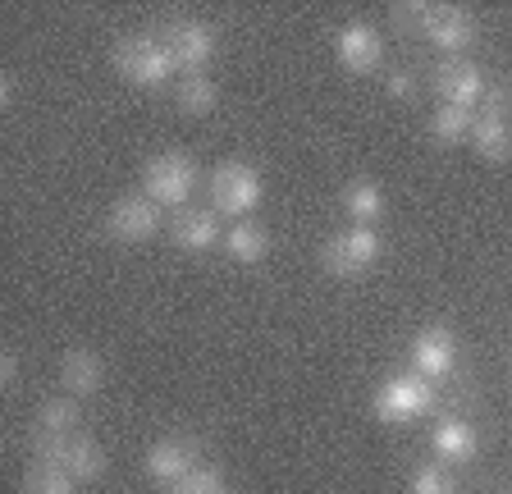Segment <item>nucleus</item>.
I'll return each mask as SVG.
<instances>
[{
  "instance_id": "f257e3e1",
  "label": "nucleus",
  "mask_w": 512,
  "mask_h": 494,
  "mask_svg": "<svg viewBox=\"0 0 512 494\" xmlns=\"http://www.w3.org/2000/svg\"><path fill=\"white\" fill-rule=\"evenodd\" d=\"M28 449H32V458L37 462H60L78 485L101 481V476H106V449H101L92 435H83V430H42V426H32Z\"/></svg>"
},
{
  "instance_id": "f03ea898",
  "label": "nucleus",
  "mask_w": 512,
  "mask_h": 494,
  "mask_svg": "<svg viewBox=\"0 0 512 494\" xmlns=\"http://www.w3.org/2000/svg\"><path fill=\"white\" fill-rule=\"evenodd\" d=\"M380 257H384V238L371 225L339 229V234H330L320 243V270L334 275V280H362Z\"/></svg>"
},
{
  "instance_id": "7ed1b4c3",
  "label": "nucleus",
  "mask_w": 512,
  "mask_h": 494,
  "mask_svg": "<svg viewBox=\"0 0 512 494\" xmlns=\"http://www.w3.org/2000/svg\"><path fill=\"white\" fill-rule=\"evenodd\" d=\"M371 412L384 426L426 417V412H435V380H426L421 371H394V376L371 394Z\"/></svg>"
},
{
  "instance_id": "20e7f679",
  "label": "nucleus",
  "mask_w": 512,
  "mask_h": 494,
  "mask_svg": "<svg viewBox=\"0 0 512 494\" xmlns=\"http://www.w3.org/2000/svg\"><path fill=\"white\" fill-rule=\"evenodd\" d=\"M115 69H119V78L124 83H133V87H160V83H170L174 78V55H170V46L160 42V33H133V37H124V42L115 46Z\"/></svg>"
},
{
  "instance_id": "39448f33",
  "label": "nucleus",
  "mask_w": 512,
  "mask_h": 494,
  "mask_svg": "<svg viewBox=\"0 0 512 494\" xmlns=\"http://www.w3.org/2000/svg\"><path fill=\"white\" fill-rule=\"evenodd\" d=\"M192 188H197V161H192L188 151H160V156H151V161L142 165V193L156 206L183 211Z\"/></svg>"
},
{
  "instance_id": "423d86ee",
  "label": "nucleus",
  "mask_w": 512,
  "mask_h": 494,
  "mask_svg": "<svg viewBox=\"0 0 512 494\" xmlns=\"http://www.w3.org/2000/svg\"><path fill=\"white\" fill-rule=\"evenodd\" d=\"M261 193H266V183H261V174H256L247 161L215 165V174H211V206L220 215L247 220V215L261 206Z\"/></svg>"
},
{
  "instance_id": "0eeeda50",
  "label": "nucleus",
  "mask_w": 512,
  "mask_h": 494,
  "mask_svg": "<svg viewBox=\"0 0 512 494\" xmlns=\"http://www.w3.org/2000/svg\"><path fill=\"white\" fill-rule=\"evenodd\" d=\"M421 37L453 60V55H462L471 46L476 19H471V10H462V5H426V14H421Z\"/></svg>"
},
{
  "instance_id": "6e6552de",
  "label": "nucleus",
  "mask_w": 512,
  "mask_h": 494,
  "mask_svg": "<svg viewBox=\"0 0 512 494\" xmlns=\"http://www.w3.org/2000/svg\"><path fill=\"white\" fill-rule=\"evenodd\" d=\"M160 42L170 46L174 65L188 69V74H202L206 65L215 60V33L206 28L202 19H174L160 28Z\"/></svg>"
},
{
  "instance_id": "1a4fd4ad",
  "label": "nucleus",
  "mask_w": 512,
  "mask_h": 494,
  "mask_svg": "<svg viewBox=\"0 0 512 494\" xmlns=\"http://www.w3.org/2000/svg\"><path fill=\"white\" fill-rule=\"evenodd\" d=\"M106 234L115 243H147L160 234V206L147 193H124L106 215Z\"/></svg>"
},
{
  "instance_id": "9d476101",
  "label": "nucleus",
  "mask_w": 512,
  "mask_h": 494,
  "mask_svg": "<svg viewBox=\"0 0 512 494\" xmlns=\"http://www.w3.org/2000/svg\"><path fill=\"white\" fill-rule=\"evenodd\" d=\"M412 366L426 380H448L458 371V334L448 325H426L412 339Z\"/></svg>"
},
{
  "instance_id": "9b49d317",
  "label": "nucleus",
  "mask_w": 512,
  "mask_h": 494,
  "mask_svg": "<svg viewBox=\"0 0 512 494\" xmlns=\"http://www.w3.org/2000/svg\"><path fill=\"white\" fill-rule=\"evenodd\" d=\"M197 458H202V444L192 440V435H160L147 449V476L174 485V481H183L192 467H202Z\"/></svg>"
},
{
  "instance_id": "f8f14e48",
  "label": "nucleus",
  "mask_w": 512,
  "mask_h": 494,
  "mask_svg": "<svg viewBox=\"0 0 512 494\" xmlns=\"http://www.w3.org/2000/svg\"><path fill=\"white\" fill-rule=\"evenodd\" d=\"M435 92H439V106L476 110L480 97H485V74H480L471 60L453 55V60H444V65L435 69Z\"/></svg>"
},
{
  "instance_id": "ddd939ff",
  "label": "nucleus",
  "mask_w": 512,
  "mask_h": 494,
  "mask_svg": "<svg viewBox=\"0 0 512 494\" xmlns=\"http://www.w3.org/2000/svg\"><path fill=\"white\" fill-rule=\"evenodd\" d=\"M334 51H339V65L348 69V74H371V69H380V60H384L380 33H375L371 23H362V19L343 23Z\"/></svg>"
},
{
  "instance_id": "4468645a",
  "label": "nucleus",
  "mask_w": 512,
  "mask_h": 494,
  "mask_svg": "<svg viewBox=\"0 0 512 494\" xmlns=\"http://www.w3.org/2000/svg\"><path fill=\"white\" fill-rule=\"evenodd\" d=\"M170 234H174V243H179L183 252H211L215 243H224L220 211H215V206H188V211L174 215Z\"/></svg>"
},
{
  "instance_id": "2eb2a0df",
  "label": "nucleus",
  "mask_w": 512,
  "mask_h": 494,
  "mask_svg": "<svg viewBox=\"0 0 512 494\" xmlns=\"http://www.w3.org/2000/svg\"><path fill=\"white\" fill-rule=\"evenodd\" d=\"M106 380V362L92 353V348H69L60 357V389L69 398H92Z\"/></svg>"
},
{
  "instance_id": "dca6fc26",
  "label": "nucleus",
  "mask_w": 512,
  "mask_h": 494,
  "mask_svg": "<svg viewBox=\"0 0 512 494\" xmlns=\"http://www.w3.org/2000/svg\"><path fill=\"white\" fill-rule=\"evenodd\" d=\"M430 444H435V453L444 462H471L480 435H476V426H467V421H458V417H439L435 430H430Z\"/></svg>"
},
{
  "instance_id": "f3484780",
  "label": "nucleus",
  "mask_w": 512,
  "mask_h": 494,
  "mask_svg": "<svg viewBox=\"0 0 512 494\" xmlns=\"http://www.w3.org/2000/svg\"><path fill=\"white\" fill-rule=\"evenodd\" d=\"M224 252H229L238 266H256V261H266V252H270L266 225H256V220H238V225L224 234Z\"/></svg>"
},
{
  "instance_id": "a211bd4d",
  "label": "nucleus",
  "mask_w": 512,
  "mask_h": 494,
  "mask_svg": "<svg viewBox=\"0 0 512 494\" xmlns=\"http://www.w3.org/2000/svg\"><path fill=\"white\" fill-rule=\"evenodd\" d=\"M471 147H476V156H485V161H508V156H512V119L476 115Z\"/></svg>"
},
{
  "instance_id": "6ab92c4d",
  "label": "nucleus",
  "mask_w": 512,
  "mask_h": 494,
  "mask_svg": "<svg viewBox=\"0 0 512 494\" xmlns=\"http://www.w3.org/2000/svg\"><path fill=\"white\" fill-rule=\"evenodd\" d=\"M343 211H348L357 225H371L375 229V220L384 215V188L375 179L348 183V188H343Z\"/></svg>"
},
{
  "instance_id": "aec40b11",
  "label": "nucleus",
  "mask_w": 512,
  "mask_h": 494,
  "mask_svg": "<svg viewBox=\"0 0 512 494\" xmlns=\"http://www.w3.org/2000/svg\"><path fill=\"white\" fill-rule=\"evenodd\" d=\"M471 129H476V110H462V106H439L435 119H430V138H435L439 147L471 142Z\"/></svg>"
},
{
  "instance_id": "412c9836",
  "label": "nucleus",
  "mask_w": 512,
  "mask_h": 494,
  "mask_svg": "<svg viewBox=\"0 0 512 494\" xmlns=\"http://www.w3.org/2000/svg\"><path fill=\"white\" fill-rule=\"evenodd\" d=\"M215 101H220V92H215V83L206 74H183L179 92H174V106L183 110L188 119H202L215 110Z\"/></svg>"
},
{
  "instance_id": "4be33fe9",
  "label": "nucleus",
  "mask_w": 512,
  "mask_h": 494,
  "mask_svg": "<svg viewBox=\"0 0 512 494\" xmlns=\"http://www.w3.org/2000/svg\"><path fill=\"white\" fill-rule=\"evenodd\" d=\"M23 494H78V481L64 472L60 462H28L23 472Z\"/></svg>"
},
{
  "instance_id": "5701e85b",
  "label": "nucleus",
  "mask_w": 512,
  "mask_h": 494,
  "mask_svg": "<svg viewBox=\"0 0 512 494\" xmlns=\"http://www.w3.org/2000/svg\"><path fill=\"white\" fill-rule=\"evenodd\" d=\"M83 412H78V398L60 394V398H46L42 408H37V426L42 430H78Z\"/></svg>"
},
{
  "instance_id": "b1692460",
  "label": "nucleus",
  "mask_w": 512,
  "mask_h": 494,
  "mask_svg": "<svg viewBox=\"0 0 512 494\" xmlns=\"http://www.w3.org/2000/svg\"><path fill=\"white\" fill-rule=\"evenodd\" d=\"M170 494H229V481L215 467H192L183 481L170 485Z\"/></svg>"
},
{
  "instance_id": "393cba45",
  "label": "nucleus",
  "mask_w": 512,
  "mask_h": 494,
  "mask_svg": "<svg viewBox=\"0 0 512 494\" xmlns=\"http://www.w3.org/2000/svg\"><path fill=\"white\" fill-rule=\"evenodd\" d=\"M412 494H458V481L439 467V462H426L412 472Z\"/></svg>"
},
{
  "instance_id": "a878e982",
  "label": "nucleus",
  "mask_w": 512,
  "mask_h": 494,
  "mask_svg": "<svg viewBox=\"0 0 512 494\" xmlns=\"http://www.w3.org/2000/svg\"><path fill=\"white\" fill-rule=\"evenodd\" d=\"M480 115H499L512 119V87L508 83H485V97H480Z\"/></svg>"
},
{
  "instance_id": "bb28decb",
  "label": "nucleus",
  "mask_w": 512,
  "mask_h": 494,
  "mask_svg": "<svg viewBox=\"0 0 512 494\" xmlns=\"http://www.w3.org/2000/svg\"><path fill=\"white\" fill-rule=\"evenodd\" d=\"M384 92H389L394 101H412L416 97V78L407 74V69H389V74H384Z\"/></svg>"
},
{
  "instance_id": "cd10ccee",
  "label": "nucleus",
  "mask_w": 512,
  "mask_h": 494,
  "mask_svg": "<svg viewBox=\"0 0 512 494\" xmlns=\"http://www.w3.org/2000/svg\"><path fill=\"white\" fill-rule=\"evenodd\" d=\"M0 385H5V389L19 385V353H14V348H5V353H0Z\"/></svg>"
},
{
  "instance_id": "c85d7f7f",
  "label": "nucleus",
  "mask_w": 512,
  "mask_h": 494,
  "mask_svg": "<svg viewBox=\"0 0 512 494\" xmlns=\"http://www.w3.org/2000/svg\"><path fill=\"white\" fill-rule=\"evenodd\" d=\"M0 106H14V74H0Z\"/></svg>"
},
{
  "instance_id": "c756f323",
  "label": "nucleus",
  "mask_w": 512,
  "mask_h": 494,
  "mask_svg": "<svg viewBox=\"0 0 512 494\" xmlns=\"http://www.w3.org/2000/svg\"><path fill=\"white\" fill-rule=\"evenodd\" d=\"M494 494H512V490H494Z\"/></svg>"
}]
</instances>
